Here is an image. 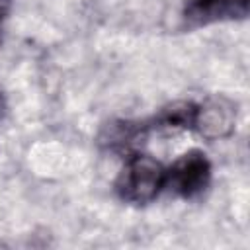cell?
I'll use <instances>...</instances> for the list:
<instances>
[{
	"instance_id": "cell-1",
	"label": "cell",
	"mask_w": 250,
	"mask_h": 250,
	"mask_svg": "<svg viewBox=\"0 0 250 250\" xmlns=\"http://www.w3.org/2000/svg\"><path fill=\"white\" fill-rule=\"evenodd\" d=\"M164 176L166 168L156 158L135 152L127 156L125 166L115 180V191L125 203L146 205L162 191Z\"/></svg>"
},
{
	"instance_id": "cell-2",
	"label": "cell",
	"mask_w": 250,
	"mask_h": 250,
	"mask_svg": "<svg viewBox=\"0 0 250 250\" xmlns=\"http://www.w3.org/2000/svg\"><path fill=\"white\" fill-rule=\"evenodd\" d=\"M211 180V164L201 150H188L182 154L164 176V188L184 199L201 195Z\"/></svg>"
},
{
	"instance_id": "cell-3",
	"label": "cell",
	"mask_w": 250,
	"mask_h": 250,
	"mask_svg": "<svg viewBox=\"0 0 250 250\" xmlns=\"http://www.w3.org/2000/svg\"><path fill=\"white\" fill-rule=\"evenodd\" d=\"M236 125V105L225 96H209L195 105L193 129L209 141H219L232 135Z\"/></svg>"
},
{
	"instance_id": "cell-4",
	"label": "cell",
	"mask_w": 250,
	"mask_h": 250,
	"mask_svg": "<svg viewBox=\"0 0 250 250\" xmlns=\"http://www.w3.org/2000/svg\"><path fill=\"white\" fill-rule=\"evenodd\" d=\"M250 0H186L184 21L189 27H201L225 20H242L248 16Z\"/></svg>"
},
{
	"instance_id": "cell-5",
	"label": "cell",
	"mask_w": 250,
	"mask_h": 250,
	"mask_svg": "<svg viewBox=\"0 0 250 250\" xmlns=\"http://www.w3.org/2000/svg\"><path fill=\"white\" fill-rule=\"evenodd\" d=\"M150 125L143 121H111L107 123L100 133V145L105 146L111 152L131 156L135 152H141V145L146 139Z\"/></svg>"
},
{
	"instance_id": "cell-6",
	"label": "cell",
	"mask_w": 250,
	"mask_h": 250,
	"mask_svg": "<svg viewBox=\"0 0 250 250\" xmlns=\"http://www.w3.org/2000/svg\"><path fill=\"white\" fill-rule=\"evenodd\" d=\"M193 115H195V104L191 102H174L168 104L158 111V115L152 119L154 127H168V129H189L193 127Z\"/></svg>"
},
{
	"instance_id": "cell-7",
	"label": "cell",
	"mask_w": 250,
	"mask_h": 250,
	"mask_svg": "<svg viewBox=\"0 0 250 250\" xmlns=\"http://www.w3.org/2000/svg\"><path fill=\"white\" fill-rule=\"evenodd\" d=\"M10 8H12V0H0V35H2V25L10 14Z\"/></svg>"
},
{
	"instance_id": "cell-8",
	"label": "cell",
	"mask_w": 250,
	"mask_h": 250,
	"mask_svg": "<svg viewBox=\"0 0 250 250\" xmlns=\"http://www.w3.org/2000/svg\"><path fill=\"white\" fill-rule=\"evenodd\" d=\"M4 113H6V98L0 92V117H4Z\"/></svg>"
}]
</instances>
